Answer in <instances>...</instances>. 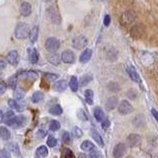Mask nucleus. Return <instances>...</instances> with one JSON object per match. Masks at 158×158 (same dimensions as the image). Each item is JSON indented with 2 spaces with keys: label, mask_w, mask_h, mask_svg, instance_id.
Masks as SVG:
<instances>
[{
  "label": "nucleus",
  "mask_w": 158,
  "mask_h": 158,
  "mask_svg": "<svg viewBox=\"0 0 158 158\" xmlns=\"http://www.w3.org/2000/svg\"><path fill=\"white\" fill-rule=\"evenodd\" d=\"M127 71L128 73V75H130L131 79L132 81H135V82H137V83H139L140 82V78H139V75H138V73L136 71V69L130 65V66H127Z\"/></svg>",
  "instance_id": "obj_15"
},
{
  "label": "nucleus",
  "mask_w": 158,
  "mask_h": 158,
  "mask_svg": "<svg viewBox=\"0 0 158 158\" xmlns=\"http://www.w3.org/2000/svg\"><path fill=\"white\" fill-rule=\"evenodd\" d=\"M5 66H6V63H5V61L3 60V59L0 58V70H2V69H4Z\"/></svg>",
  "instance_id": "obj_52"
},
{
  "label": "nucleus",
  "mask_w": 158,
  "mask_h": 158,
  "mask_svg": "<svg viewBox=\"0 0 158 158\" xmlns=\"http://www.w3.org/2000/svg\"><path fill=\"white\" fill-rule=\"evenodd\" d=\"M17 85V77L16 76H13L11 78H9L8 80V86L11 88V89H15Z\"/></svg>",
  "instance_id": "obj_37"
},
{
  "label": "nucleus",
  "mask_w": 158,
  "mask_h": 158,
  "mask_svg": "<svg viewBox=\"0 0 158 158\" xmlns=\"http://www.w3.org/2000/svg\"><path fill=\"white\" fill-rule=\"evenodd\" d=\"M39 37V27L38 26H35L32 30H30V34H29V39L31 43H36L37 40Z\"/></svg>",
  "instance_id": "obj_20"
},
{
  "label": "nucleus",
  "mask_w": 158,
  "mask_h": 158,
  "mask_svg": "<svg viewBox=\"0 0 158 158\" xmlns=\"http://www.w3.org/2000/svg\"><path fill=\"white\" fill-rule=\"evenodd\" d=\"M6 60L9 64H11L13 66H16L19 62V54L16 51H11L7 53Z\"/></svg>",
  "instance_id": "obj_10"
},
{
  "label": "nucleus",
  "mask_w": 158,
  "mask_h": 158,
  "mask_svg": "<svg viewBox=\"0 0 158 158\" xmlns=\"http://www.w3.org/2000/svg\"><path fill=\"white\" fill-rule=\"evenodd\" d=\"M81 149L83 151H92L95 149V145L93 144V143L91 141H89V140H85V141H83L81 143Z\"/></svg>",
  "instance_id": "obj_23"
},
{
  "label": "nucleus",
  "mask_w": 158,
  "mask_h": 158,
  "mask_svg": "<svg viewBox=\"0 0 158 158\" xmlns=\"http://www.w3.org/2000/svg\"><path fill=\"white\" fill-rule=\"evenodd\" d=\"M30 29L26 23H19L15 29V37L19 40H24L29 37Z\"/></svg>",
  "instance_id": "obj_1"
},
{
  "label": "nucleus",
  "mask_w": 158,
  "mask_h": 158,
  "mask_svg": "<svg viewBox=\"0 0 158 158\" xmlns=\"http://www.w3.org/2000/svg\"><path fill=\"white\" fill-rule=\"evenodd\" d=\"M152 158H158V153H155V154L152 156Z\"/></svg>",
  "instance_id": "obj_55"
},
{
  "label": "nucleus",
  "mask_w": 158,
  "mask_h": 158,
  "mask_svg": "<svg viewBox=\"0 0 158 158\" xmlns=\"http://www.w3.org/2000/svg\"><path fill=\"white\" fill-rule=\"evenodd\" d=\"M47 144L49 146V147H54L56 144H57V140H56V138H54L52 136L51 137H48V141H47Z\"/></svg>",
  "instance_id": "obj_40"
},
{
  "label": "nucleus",
  "mask_w": 158,
  "mask_h": 158,
  "mask_svg": "<svg viewBox=\"0 0 158 158\" xmlns=\"http://www.w3.org/2000/svg\"><path fill=\"white\" fill-rule=\"evenodd\" d=\"M67 85L68 84L65 80H59L53 84L52 88L56 92H63V91H65V89L67 88Z\"/></svg>",
  "instance_id": "obj_17"
},
{
  "label": "nucleus",
  "mask_w": 158,
  "mask_h": 158,
  "mask_svg": "<svg viewBox=\"0 0 158 158\" xmlns=\"http://www.w3.org/2000/svg\"><path fill=\"white\" fill-rule=\"evenodd\" d=\"M98 1H104V0H98Z\"/></svg>",
  "instance_id": "obj_56"
},
{
  "label": "nucleus",
  "mask_w": 158,
  "mask_h": 158,
  "mask_svg": "<svg viewBox=\"0 0 158 158\" xmlns=\"http://www.w3.org/2000/svg\"><path fill=\"white\" fill-rule=\"evenodd\" d=\"M87 44H88V40L86 37H84V36H78L76 38H74L73 41H72V46L74 48H76V49L84 48L87 46Z\"/></svg>",
  "instance_id": "obj_6"
},
{
  "label": "nucleus",
  "mask_w": 158,
  "mask_h": 158,
  "mask_svg": "<svg viewBox=\"0 0 158 158\" xmlns=\"http://www.w3.org/2000/svg\"><path fill=\"white\" fill-rule=\"evenodd\" d=\"M59 47H60V42L56 38H48L46 41V48L48 52L56 53L58 51Z\"/></svg>",
  "instance_id": "obj_2"
},
{
  "label": "nucleus",
  "mask_w": 158,
  "mask_h": 158,
  "mask_svg": "<svg viewBox=\"0 0 158 158\" xmlns=\"http://www.w3.org/2000/svg\"><path fill=\"white\" fill-rule=\"evenodd\" d=\"M151 113H152L153 117L155 118V120H156V121H157V123H158V112L155 110V109H151Z\"/></svg>",
  "instance_id": "obj_51"
},
{
  "label": "nucleus",
  "mask_w": 158,
  "mask_h": 158,
  "mask_svg": "<svg viewBox=\"0 0 158 158\" xmlns=\"http://www.w3.org/2000/svg\"><path fill=\"white\" fill-rule=\"evenodd\" d=\"M118 57V52L116 51V49H110V51L108 52L107 53V58L109 59V60H111V61H114V60H116Z\"/></svg>",
  "instance_id": "obj_30"
},
{
  "label": "nucleus",
  "mask_w": 158,
  "mask_h": 158,
  "mask_svg": "<svg viewBox=\"0 0 158 158\" xmlns=\"http://www.w3.org/2000/svg\"><path fill=\"white\" fill-rule=\"evenodd\" d=\"M93 97H94V93L92 90L85 91V100L89 105H93Z\"/></svg>",
  "instance_id": "obj_31"
},
{
  "label": "nucleus",
  "mask_w": 158,
  "mask_h": 158,
  "mask_svg": "<svg viewBox=\"0 0 158 158\" xmlns=\"http://www.w3.org/2000/svg\"><path fill=\"white\" fill-rule=\"evenodd\" d=\"M79 158H87V157L84 154H80V155H79Z\"/></svg>",
  "instance_id": "obj_54"
},
{
  "label": "nucleus",
  "mask_w": 158,
  "mask_h": 158,
  "mask_svg": "<svg viewBox=\"0 0 158 158\" xmlns=\"http://www.w3.org/2000/svg\"><path fill=\"white\" fill-rule=\"evenodd\" d=\"M59 128H60V123H59L58 121L53 120L51 123V125H49V130L52 131H57Z\"/></svg>",
  "instance_id": "obj_33"
},
{
  "label": "nucleus",
  "mask_w": 158,
  "mask_h": 158,
  "mask_svg": "<svg viewBox=\"0 0 158 158\" xmlns=\"http://www.w3.org/2000/svg\"><path fill=\"white\" fill-rule=\"evenodd\" d=\"M3 122V113L0 111V123Z\"/></svg>",
  "instance_id": "obj_53"
},
{
  "label": "nucleus",
  "mask_w": 158,
  "mask_h": 158,
  "mask_svg": "<svg viewBox=\"0 0 158 158\" xmlns=\"http://www.w3.org/2000/svg\"><path fill=\"white\" fill-rule=\"evenodd\" d=\"M91 135H92V137H93V139L95 140L99 145H100V146H104V140H103L102 136L100 135V133L93 130V131H91Z\"/></svg>",
  "instance_id": "obj_24"
},
{
  "label": "nucleus",
  "mask_w": 158,
  "mask_h": 158,
  "mask_svg": "<svg viewBox=\"0 0 158 158\" xmlns=\"http://www.w3.org/2000/svg\"><path fill=\"white\" fill-rule=\"evenodd\" d=\"M26 122H27L26 117L18 116V117H14L10 121L6 122V125L10 126L13 128H19V127H24L25 125H26Z\"/></svg>",
  "instance_id": "obj_3"
},
{
  "label": "nucleus",
  "mask_w": 158,
  "mask_h": 158,
  "mask_svg": "<svg viewBox=\"0 0 158 158\" xmlns=\"http://www.w3.org/2000/svg\"><path fill=\"white\" fill-rule=\"evenodd\" d=\"M108 88H109V90L112 91V92L120 91V86H118V84L116 82H110L108 84Z\"/></svg>",
  "instance_id": "obj_35"
},
{
  "label": "nucleus",
  "mask_w": 158,
  "mask_h": 158,
  "mask_svg": "<svg viewBox=\"0 0 158 158\" xmlns=\"http://www.w3.org/2000/svg\"><path fill=\"white\" fill-rule=\"evenodd\" d=\"M69 87L73 92H77L78 90V80L76 76H71L70 81H69Z\"/></svg>",
  "instance_id": "obj_27"
},
{
  "label": "nucleus",
  "mask_w": 158,
  "mask_h": 158,
  "mask_svg": "<svg viewBox=\"0 0 158 158\" xmlns=\"http://www.w3.org/2000/svg\"><path fill=\"white\" fill-rule=\"evenodd\" d=\"M130 34L133 39H139L144 34V28L142 27V25H135L131 29Z\"/></svg>",
  "instance_id": "obj_9"
},
{
  "label": "nucleus",
  "mask_w": 158,
  "mask_h": 158,
  "mask_svg": "<svg viewBox=\"0 0 158 158\" xmlns=\"http://www.w3.org/2000/svg\"><path fill=\"white\" fill-rule=\"evenodd\" d=\"M91 57H92V51H91V49L87 48L81 53L79 60H80V62H82V63H86V62H88L89 60H90Z\"/></svg>",
  "instance_id": "obj_19"
},
{
  "label": "nucleus",
  "mask_w": 158,
  "mask_h": 158,
  "mask_svg": "<svg viewBox=\"0 0 158 158\" xmlns=\"http://www.w3.org/2000/svg\"><path fill=\"white\" fill-rule=\"evenodd\" d=\"M118 112H120L121 115H128V114H131L133 110L131 104L127 100H123L120 104H118Z\"/></svg>",
  "instance_id": "obj_4"
},
{
  "label": "nucleus",
  "mask_w": 158,
  "mask_h": 158,
  "mask_svg": "<svg viewBox=\"0 0 158 158\" xmlns=\"http://www.w3.org/2000/svg\"><path fill=\"white\" fill-rule=\"evenodd\" d=\"M6 88H7L6 84H5L4 82H0V94H2L6 91Z\"/></svg>",
  "instance_id": "obj_49"
},
{
  "label": "nucleus",
  "mask_w": 158,
  "mask_h": 158,
  "mask_svg": "<svg viewBox=\"0 0 158 158\" xmlns=\"http://www.w3.org/2000/svg\"><path fill=\"white\" fill-rule=\"evenodd\" d=\"M135 19V13L133 11L123 12L121 16V23L123 26H127L128 24H131Z\"/></svg>",
  "instance_id": "obj_5"
},
{
  "label": "nucleus",
  "mask_w": 158,
  "mask_h": 158,
  "mask_svg": "<svg viewBox=\"0 0 158 158\" xmlns=\"http://www.w3.org/2000/svg\"><path fill=\"white\" fill-rule=\"evenodd\" d=\"M92 79L93 77L91 75H89V74H86V75H84L82 78H81V80H80V85L81 86H86L87 84H89L91 81H92Z\"/></svg>",
  "instance_id": "obj_32"
},
{
  "label": "nucleus",
  "mask_w": 158,
  "mask_h": 158,
  "mask_svg": "<svg viewBox=\"0 0 158 158\" xmlns=\"http://www.w3.org/2000/svg\"><path fill=\"white\" fill-rule=\"evenodd\" d=\"M24 96H25V92L23 90H21V89H17V90H15V97H16L17 99H19V100L23 99Z\"/></svg>",
  "instance_id": "obj_42"
},
{
  "label": "nucleus",
  "mask_w": 158,
  "mask_h": 158,
  "mask_svg": "<svg viewBox=\"0 0 158 158\" xmlns=\"http://www.w3.org/2000/svg\"><path fill=\"white\" fill-rule=\"evenodd\" d=\"M94 117H95V118L98 122H101V123L105 120V115H104L103 110L101 108H98V107L94 109Z\"/></svg>",
  "instance_id": "obj_21"
},
{
  "label": "nucleus",
  "mask_w": 158,
  "mask_h": 158,
  "mask_svg": "<svg viewBox=\"0 0 158 158\" xmlns=\"http://www.w3.org/2000/svg\"><path fill=\"white\" fill-rule=\"evenodd\" d=\"M0 137L3 140H8L11 137V133H10L9 130L6 127H0Z\"/></svg>",
  "instance_id": "obj_22"
},
{
  "label": "nucleus",
  "mask_w": 158,
  "mask_h": 158,
  "mask_svg": "<svg viewBox=\"0 0 158 158\" xmlns=\"http://www.w3.org/2000/svg\"><path fill=\"white\" fill-rule=\"evenodd\" d=\"M47 13H48V18L51 19V21L53 24H59V23H60V21H61L60 16H59V14L52 7H48Z\"/></svg>",
  "instance_id": "obj_11"
},
{
  "label": "nucleus",
  "mask_w": 158,
  "mask_h": 158,
  "mask_svg": "<svg viewBox=\"0 0 158 158\" xmlns=\"http://www.w3.org/2000/svg\"><path fill=\"white\" fill-rule=\"evenodd\" d=\"M141 141V136L137 133H131L127 137V145L130 147H135Z\"/></svg>",
  "instance_id": "obj_8"
},
{
  "label": "nucleus",
  "mask_w": 158,
  "mask_h": 158,
  "mask_svg": "<svg viewBox=\"0 0 158 158\" xmlns=\"http://www.w3.org/2000/svg\"><path fill=\"white\" fill-rule=\"evenodd\" d=\"M110 125H111V123H110V121L108 120V118H106V120H104V121L102 122V127H103L105 131L108 130V127H110Z\"/></svg>",
  "instance_id": "obj_46"
},
{
  "label": "nucleus",
  "mask_w": 158,
  "mask_h": 158,
  "mask_svg": "<svg viewBox=\"0 0 158 158\" xmlns=\"http://www.w3.org/2000/svg\"><path fill=\"white\" fill-rule=\"evenodd\" d=\"M30 61L33 64H36L39 61V52L36 48H28Z\"/></svg>",
  "instance_id": "obj_18"
},
{
  "label": "nucleus",
  "mask_w": 158,
  "mask_h": 158,
  "mask_svg": "<svg viewBox=\"0 0 158 158\" xmlns=\"http://www.w3.org/2000/svg\"><path fill=\"white\" fill-rule=\"evenodd\" d=\"M110 24H111V17H110V15L107 14L105 18H104V25H105L106 27H108Z\"/></svg>",
  "instance_id": "obj_47"
},
{
  "label": "nucleus",
  "mask_w": 158,
  "mask_h": 158,
  "mask_svg": "<svg viewBox=\"0 0 158 158\" xmlns=\"http://www.w3.org/2000/svg\"><path fill=\"white\" fill-rule=\"evenodd\" d=\"M0 158H11L10 152L7 149H1L0 150Z\"/></svg>",
  "instance_id": "obj_44"
},
{
  "label": "nucleus",
  "mask_w": 158,
  "mask_h": 158,
  "mask_svg": "<svg viewBox=\"0 0 158 158\" xmlns=\"http://www.w3.org/2000/svg\"><path fill=\"white\" fill-rule=\"evenodd\" d=\"M48 59L52 64H53V65H58V64L60 63V56H59L58 54H52V56H51Z\"/></svg>",
  "instance_id": "obj_29"
},
{
  "label": "nucleus",
  "mask_w": 158,
  "mask_h": 158,
  "mask_svg": "<svg viewBox=\"0 0 158 158\" xmlns=\"http://www.w3.org/2000/svg\"><path fill=\"white\" fill-rule=\"evenodd\" d=\"M14 117H15L14 113L12 111H9V112H7L6 114H5V116H3V120L5 122H8V121L11 120V118H13Z\"/></svg>",
  "instance_id": "obj_43"
},
{
  "label": "nucleus",
  "mask_w": 158,
  "mask_h": 158,
  "mask_svg": "<svg viewBox=\"0 0 158 158\" xmlns=\"http://www.w3.org/2000/svg\"><path fill=\"white\" fill-rule=\"evenodd\" d=\"M118 104V98L115 97V96H112L110 98H108V100L106 101V104H105V107H106V110L107 111H112L114 110Z\"/></svg>",
  "instance_id": "obj_14"
},
{
  "label": "nucleus",
  "mask_w": 158,
  "mask_h": 158,
  "mask_svg": "<svg viewBox=\"0 0 158 158\" xmlns=\"http://www.w3.org/2000/svg\"><path fill=\"white\" fill-rule=\"evenodd\" d=\"M20 13H21V15L24 17H28L29 15H31L32 13L31 4L28 2H23L21 4V6H20Z\"/></svg>",
  "instance_id": "obj_16"
},
{
  "label": "nucleus",
  "mask_w": 158,
  "mask_h": 158,
  "mask_svg": "<svg viewBox=\"0 0 158 158\" xmlns=\"http://www.w3.org/2000/svg\"><path fill=\"white\" fill-rule=\"evenodd\" d=\"M62 141L64 142V143H68L69 141H70V135L67 132V131H64L63 133H62Z\"/></svg>",
  "instance_id": "obj_45"
},
{
  "label": "nucleus",
  "mask_w": 158,
  "mask_h": 158,
  "mask_svg": "<svg viewBox=\"0 0 158 158\" xmlns=\"http://www.w3.org/2000/svg\"><path fill=\"white\" fill-rule=\"evenodd\" d=\"M49 114H52L53 116H59L62 114V108L60 107V105H53L51 109H49Z\"/></svg>",
  "instance_id": "obj_26"
},
{
  "label": "nucleus",
  "mask_w": 158,
  "mask_h": 158,
  "mask_svg": "<svg viewBox=\"0 0 158 158\" xmlns=\"http://www.w3.org/2000/svg\"><path fill=\"white\" fill-rule=\"evenodd\" d=\"M89 158H104V155L102 154V152L98 150H92V152L89 154Z\"/></svg>",
  "instance_id": "obj_39"
},
{
  "label": "nucleus",
  "mask_w": 158,
  "mask_h": 158,
  "mask_svg": "<svg viewBox=\"0 0 158 158\" xmlns=\"http://www.w3.org/2000/svg\"><path fill=\"white\" fill-rule=\"evenodd\" d=\"M37 135L39 136V138H44V136L47 135V132L46 131H39L37 132Z\"/></svg>",
  "instance_id": "obj_50"
},
{
  "label": "nucleus",
  "mask_w": 158,
  "mask_h": 158,
  "mask_svg": "<svg viewBox=\"0 0 158 158\" xmlns=\"http://www.w3.org/2000/svg\"><path fill=\"white\" fill-rule=\"evenodd\" d=\"M44 78H46L48 82H52L56 80L58 78V75L57 74H52V73H47L46 75H44Z\"/></svg>",
  "instance_id": "obj_38"
},
{
  "label": "nucleus",
  "mask_w": 158,
  "mask_h": 158,
  "mask_svg": "<svg viewBox=\"0 0 158 158\" xmlns=\"http://www.w3.org/2000/svg\"><path fill=\"white\" fill-rule=\"evenodd\" d=\"M44 100V93L41 91H37L33 94L32 96V102L35 104H38L40 102H42Z\"/></svg>",
  "instance_id": "obj_25"
},
{
  "label": "nucleus",
  "mask_w": 158,
  "mask_h": 158,
  "mask_svg": "<svg viewBox=\"0 0 158 158\" xmlns=\"http://www.w3.org/2000/svg\"><path fill=\"white\" fill-rule=\"evenodd\" d=\"M127 152V145L125 143L120 142L114 147V150H113V156L115 158H122L123 156H125Z\"/></svg>",
  "instance_id": "obj_7"
},
{
  "label": "nucleus",
  "mask_w": 158,
  "mask_h": 158,
  "mask_svg": "<svg viewBox=\"0 0 158 158\" xmlns=\"http://www.w3.org/2000/svg\"><path fill=\"white\" fill-rule=\"evenodd\" d=\"M17 78L19 79H28V80H36L38 78V73L35 71H23L19 72L17 75Z\"/></svg>",
  "instance_id": "obj_12"
},
{
  "label": "nucleus",
  "mask_w": 158,
  "mask_h": 158,
  "mask_svg": "<svg viewBox=\"0 0 158 158\" xmlns=\"http://www.w3.org/2000/svg\"><path fill=\"white\" fill-rule=\"evenodd\" d=\"M9 148H10V150H11L16 156L20 155V150H19V146H18L17 143H10Z\"/></svg>",
  "instance_id": "obj_34"
},
{
  "label": "nucleus",
  "mask_w": 158,
  "mask_h": 158,
  "mask_svg": "<svg viewBox=\"0 0 158 158\" xmlns=\"http://www.w3.org/2000/svg\"><path fill=\"white\" fill-rule=\"evenodd\" d=\"M37 154L41 157H47L48 154V147L44 146V145H42L40 146L38 149H37Z\"/></svg>",
  "instance_id": "obj_28"
},
{
  "label": "nucleus",
  "mask_w": 158,
  "mask_h": 158,
  "mask_svg": "<svg viewBox=\"0 0 158 158\" xmlns=\"http://www.w3.org/2000/svg\"><path fill=\"white\" fill-rule=\"evenodd\" d=\"M61 60L65 63H73L75 60V56L71 51H64L61 53Z\"/></svg>",
  "instance_id": "obj_13"
},
{
  "label": "nucleus",
  "mask_w": 158,
  "mask_h": 158,
  "mask_svg": "<svg viewBox=\"0 0 158 158\" xmlns=\"http://www.w3.org/2000/svg\"><path fill=\"white\" fill-rule=\"evenodd\" d=\"M8 105H9V107L11 108V109H15V110H18V111L21 110L20 107H19V104L17 103L16 100H14V99H9V100H8Z\"/></svg>",
  "instance_id": "obj_36"
},
{
  "label": "nucleus",
  "mask_w": 158,
  "mask_h": 158,
  "mask_svg": "<svg viewBox=\"0 0 158 158\" xmlns=\"http://www.w3.org/2000/svg\"><path fill=\"white\" fill-rule=\"evenodd\" d=\"M136 95H137V94L135 92V90H130V91L127 92V96H128V98H130V99H132V100H133V99H135V98H136Z\"/></svg>",
  "instance_id": "obj_48"
},
{
  "label": "nucleus",
  "mask_w": 158,
  "mask_h": 158,
  "mask_svg": "<svg viewBox=\"0 0 158 158\" xmlns=\"http://www.w3.org/2000/svg\"><path fill=\"white\" fill-rule=\"evenodd\" d=\"M72 133H73V135L75 137H81L83 135V131H81V128H79L78 127H75L73 128Z\"/></svg>",
  "instance_id": "obj_41"
}]
</instances>
